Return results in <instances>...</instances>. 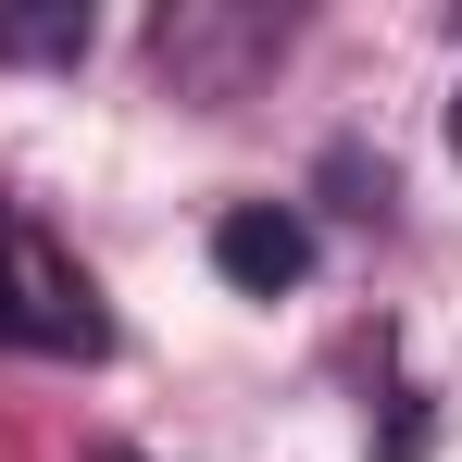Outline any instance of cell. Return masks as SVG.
Listing matches in <instances>:
<instances>
[{
  "mask_svg": "<svg viewBox=\"0 0 462 462\" xmlns=\"http://www.w3.org/2000/svg\"><path fill=\"white\" fill-rule=\"evenodd\" d=\"M450 151H462V100H450Z\"/></svg>",
  "mask_w": 462,
  "mask_h": 462,
  "instance_id": "5b68a950",
  "label": "cell"
},
{
  "mask_svg": "<svg viewBox=\"0 0 462 462\" xmlns=\"http://www.w3.org/2000/svg\"><path fill=\"white\" fill-rule=\"evenodd\" d=\"M0 63H88V13H0Z\"/></svg>",
  "mask_w": 462,
  "mask_h": 462,
  "instance_id": "277c9868",
  "label": "cell"
},
{
  "mask_svg": "<svg viewBox=\"0 0 462 462\" xmlns=\"http://www.w3.org/2000/svg\"><path fill=\"white\" fill-rule=\"evenodd\" d=\"M0 350H38V363H100L113 350V312L76 275V250H51V226H25L0 200Z\"/></svg>",
  "mask_w": 462,
  "mask_h": 462,
  "instance_id": "6da1fadb",
  "label": "cell"
},
{
  "mask_svg": "<svg viewBox=\"0 0 462 462\" xmlns=\"http://www.w3.org/2000/svg\"><path fill=\"white\" fill-rule=\"evenodd\" d=\"M213 275L250 288V300H275V288H300V275H312V226L288 213V200H237L226 226H213Z\"/></svg>",
  "mask_w": 462,
  "mask_h": 462,
  "instance_id": "7a4b0ae2",
  "label": "cell"
},
{
  "mask_svg": "<svg viewBox=\"0 0 462 462\" xmlns=\"http://www.w3.org/2000/svg\"><path fill=\"white\" fill-rule=\"evenodd\" d=\"M250 51H275V25H213V13H162V76H175V88H200V100H226Z\"/></svg>",
  "mask_w": 462,
  "mask_h": 462,
  "instance_id": "3957f363",
  "label": "cell"
}]
</instances>
